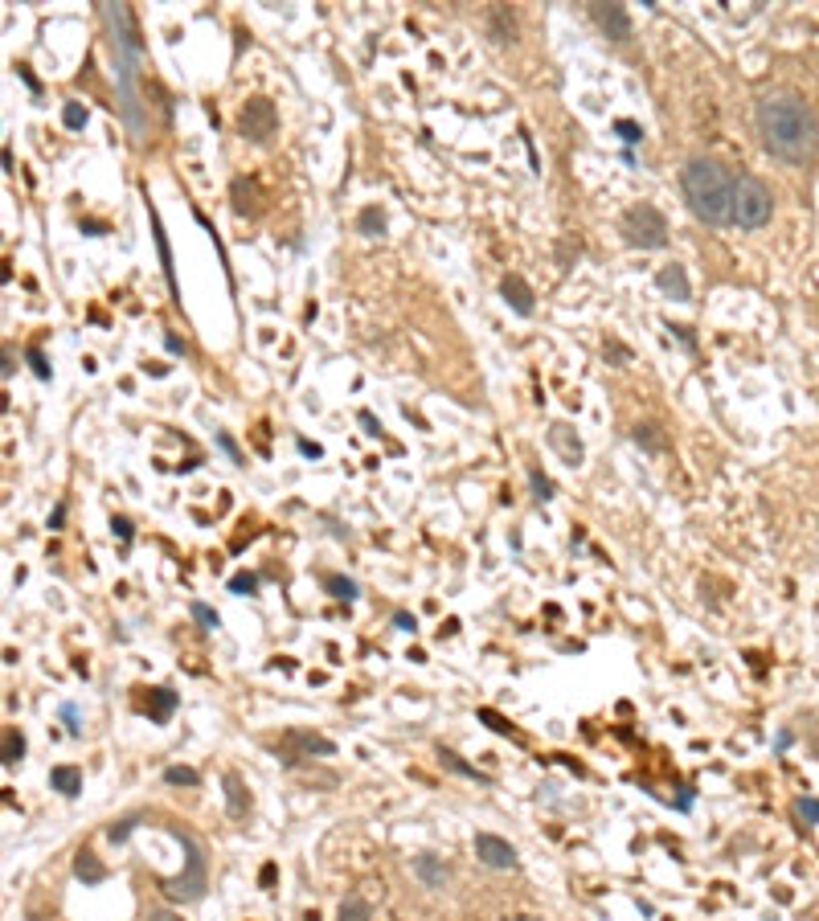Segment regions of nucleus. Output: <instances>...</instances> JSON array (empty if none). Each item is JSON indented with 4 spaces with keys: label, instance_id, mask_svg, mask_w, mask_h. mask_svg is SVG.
<instances>
[{
    "label": "nucleus",
    "instance_id": "49530a36",
    "mask_svg": "<svg viewBox=\"0 0 819 921\" xmlns=\"http://www.w3.org/2000/svg\"><path fill=\"white\" fill-rule=\"evenodd\" d=\"M521 921H541V917H521Z\"/></svg>",
    "mask_w": 819,
    "mask_h": 921
},
{
    "label": "nucleus",
    "instance_id": "20e7f679",
    "mask_svg": "<svg viewBox=\"0 0 819 921\" xmlns=\"http://www.w3.org/2000/svg\"><path fill=\"white\" fill-rule=\"evenodd\" d=\"M168 831H172V839L184 848V872H180V876H172V880H164L160 888L172 897V901H201V897H205V888H209L205 852L197 848L193 836H184V831H177V827H168Z\"/></svg>",
    "mask_w": 819,
    "mask_h": 921
},
{
    "label": "nucleus",
    "instance_id": "f03ea898",
    "mask_svg": "<svg viewBox=\"0 0 819 921\" xmlns=\"http://www.w3.org/2000/svg\"><path fill=\"white\" fill-rule=\"evenodd\" d=\"M103 21H107V33H111V53H115V86H119V107H123V119H127L131 140L140 144L147 132V115H144V95H140V70H144V46H140V33H135V21H131L127 4H103L98 9Z\"/></svg>",
    "mask_w": 819,
    "mask_h": 921
},
{
    "label": "nucleus",
    "instance_id": "79ce46f5",
    "mask_svg": "<svg viewBox=\"0 0 819 921\" xmlns=\"http://www.w3.org/2000/svg\"><path fill=\"white\" fill-rule=\"evenodd\" d=\"M66 520V504H53V516H49V528H62Z\"/></svg>",
    "mask_w": 819,
    "mask_h": 921
},
{
    "label": "nucleus",
    "instance_id": "4be33fe9",
    "mask_svg": "<svg viewBox=\"0 0 819 921\" xmlns=\"http://www.w3.org/2000/svg\"><path fill=\"white\" fill-rule=\"evenodd\" d=\"M357 230L365 233V238H381V233H385V214H381L377 205H365L357 214Z\"/></svg>",
    "mask_w": 819,
    "mask_h": 921
},
{
    "label": "nucleus",
    "instance_id": "393cba45",
    "mask_svg": "<svg viewBox=\"0 0 819 921\" xmlns=\"http://www.w3.org/2000/svg\"><path fill=\"white\" fill-rule=\"evenodd\" d=\"M164 782H168V786H197L201 774H197L193 766H168V770H164Z\"/></svg>",
    "mask_w": 819,
    "mask_h": 921
},
{
    "label": "nucleus",
    "instance_id": "a878e982",
    "mask_svg": "<svg viewBox=\"0 0 819 921\" xmlns=\"http://www.w3.org/2000/svg\"><path fill=\"white\" fill-rule=\"evenodd\" d=\"M62 123L70 127V132H82V127H86V107H82V102H66V107H62Z\"/></svg>",
    "mask_w": 819,
    "mask_h": 921
},
{
    "label": "nucleus",
    "instance_id": "aec40b11",
    "mask_svg": "<svg viewBox=\"0 0 819 921\" xmlns=\"http://www.w3.org/2000/svg\"><path fill=\"white\" fill-rule=\"evenodd\" d=\"M439 757H442V766H447L451 774H459V778H471V782H479V786H488V782H491L488 774H479L475 766H467V762H463L459 754H451V749H439Z\"/></svg>",
    "mask_w": 819,
    "mask_h": 921
},
{
    "label": "nucleus",
    "instance_id": "2f4dec72",
    "mask_svg": "<svg viewBox=\"0 0 819 921\" xmlns=\"http://www.w3.org/2000/svg\"><path fill=\"white\" fill-rule=\"evenodd\" d=\"M795 811H799V819L807 823V827H815V823H819V799H799Z\"/></svg>",
    "mask_w": 819,
    "mask_h": 921
},
{
    "label": "nucleus",
    "instance_id": "72a5a7b5",
    "mask_svg": "<svg viewBox=\"0 0 819 921\" xmlns=\"http://www.w3.org/2000/svg\"><path fill=\"white\" fill-rule=\"evenodd\" d=\"M217 446H221V451L229 455V463H238V467H242V451H238V443L229 438L226 430H217Z\"/></svg>",
    "mask_w": 819,
    "mask_h": 921
},
{
    "label": "nucleus",
    "instance_id": "5701e85b",
    "mask_svg": "<svg viewBox=\"0 0 819 921\" xmlns=\"http://www.w3.org/2000/svg\"><path fill=\"white\" fill-rule=\"evenodd\" d=\"M324 586L332 598H344V602H357L360 598V586L353 581V577H340V574H324Z\"/></svg>",
    "mask_w": 819,
    "mask_h": 921
},
{
    "label": "nucleus",
    "instance_id": "e433bc0d",
    "mask_svg": "<svg viewBox=\"0 0 819 921\" xmlns=\"http://www.w3.org/2000/svg\"><path fill=\"white\" fill-rule=\"evenodd\" d=\"M25 357H29V364H33V373H37V377H41V381H49V364H46V357H41V352H37V348H29V352H25Z\"/></svg>",
    "mask_w": 819,
    "mask_h": 921
},
{
    "label": "nucleus",
    "instance_id": "39448f33",
    "mask_svg": "<svg viewBox=\"0 0 819 921\" xmlns=\"http://www.w3.org/2000/svg\"><path fill=\"white\" fill-rule=\"evenodd\" d=\"M774 214V197L770 189L750 172H737V189H734V226L737 230H762Z\"/></svg>",
    "mask_w": 819,
    "mask_h": 921
},
{
    "label": "nucleus",
    "instance_id": "9b49d317",
    "mask_svg": "<svg viewBox=\"0 0 819 921\" xmlns=\"http://www.w3.org/2000/svg\"><path fill=\"white\" fill-rule=\"evenodd\" d=\"M500 291H504L508 307L516 315H533V287L521 279V275H504V283H500Z\"/></svg>",
    "mask_w": 819,
    "mask_h": 921
},
{
    "label": "nucleus",
    "instance_id": "c9c22d12",
    "mask_svg": "<svg viewBox=\"0 0 819 921\" xmlns=\"http://www.w3.org/2000/svg\"><path fill=\"white\" fill-rule=\"evenodd\" d=\"M533 492H537V500H549V495H553V483H549V475H545V471H533Z\"/></svg>",
    "mask_w": 819,
    "mask_h": 921
},
{
    "label": "nucleus",
    "instance_id": "37998d69",
    "mask_svg": "<svg viewBox=\"0 0 819 921\" xmlns=\"http://www.w3.org/2000/svg\"><path fill=\"white\" fill-rule=\"evenodd\" d=\"M147 921H180V917H177V913H168V909H152Z\"/></svg>",
    "mask_w": 819,
    "mask_h": 921
},
{
    "label": "nucleus",
    "instance_id": "c756f323",
    "mask_svg": "<svg viewBox=\"0 0 819 921\" xmlns=\"http://www.w3.org/2000/svg\"><path fill=\"white\" fill-rule=\"evenodd\" d=\"M229 594H259V574H234L229 577Z\"/></svg>",
    "mask_w": 819,
    "mask_h": 921
},
{
    "label": "nucleus",
    "instance_id": "a19ab883",
    "mask_svg": "<svg viewBox=\"0 0 819 921\" xmlns=\"http://www.w3.org/2000/svg\"><path fill=\"white\" fill-rule=\"evenodd\" d=\"M393 626H402V631H414V614H406V610H397V614H393Z\"/></svg>",
    "mask_w": 819,
    "mask_h": 921
},
{
    "label": "nucleus",
    "instance_id": "f8f14e48",
    "mask_svg": "<svg viewBox=\"0 0 819 921\" xmlns=\"http://www.w3.org/2000/svg\"><path fill=\"white\" fill-rule=\"evenodd\" d=\"M659 291H664V295H672L676 299V303H688V299H692V287H688V275H684V266H664V270H659Z\"/></svg>",
    "mask_w": 819,
    "mask_h": 921
},
{
    "label": "nucleus",
    "instance_id": "473e14b6",
    "mask_svg": "<svg viewBox=\"0 0 819 921\" xmlns=\"http://www.w3.org/2000/svg\"><path fill=\"white\" fill-rule=\"evenodd\" d=\"M111 528H115V537H119V541H123V544H131V541H135V528H131V520H127V516H111Z\"/></svg>",
    "mask_w": 819,
    "mask_h": 921
},
{
    "label": "nucleus",
    "instance_id": "ea45409f",
    "mask_svg": "<svg viewBox=\"0 0 819 921\" xmlns=\"http://www.w3.org/2000/svg\"><path fill=\"white\" fill-rule=\"evenodd\" d=\"M164 348H168V352H180V357H184V340H180L177 332H164Z\"/></svg>",
    "mask_w": 819,
    "mask_h": 921
},
{
    "label": "nucleus",
    "instance_id": "c85d7f7f",
    "mask_svg": "<svg viewBox=\"0 0 819 921\" xmlns=\"http://www.w3.org/2000/svg\"><path fill=\"white\" fill-rule=\"evenodd\" d=\"M615 135H619L622 144L631 148V144H639V140H643V127H639V123H631V119H619V123H615Z\"/></svg>",
    "mask_w": 819,
    "mask_h": 921
},
{
    "label": "nucleus",
    "instance_id": "ddd939ff",
    "mask_svg": "<svg viewBox=\"0 0 819 921\" xmlns=\"http://www.w3.org/2000/svg\"><path fill=\"white\" fill-rule=\"evenodd\" d=\"M414 876H418V880H422L426 888H442L447 885V876H451V872H447V864H442L439 856H414Z\"/></svg>",
    "mask_w": 819,
    "mask_h": 921
},
{
    "label": "nucleus",
    "instance_id": "7ed1b4c3",
    "mask_svg": "<svg viewBox=\"0 0 819 921\" xmlns=\"http://www.w3.org/2000/svg\"><path fill=\"white\" fill-rule=\"evenodd\" d=\"M684 197L688 209L701 217L704 226H734V189H737V172L721 160L697 156L684 164Z\"/></svg>",
    "mask_w": 819,
    "mask_h": 921
},
{
    "label": "nucleus",
    "instance_id": "c03bdc74",
    "mask_svg": "<svg viewBox=\"0 0 819 921\" xmlns=\"http://www.w3.org/2000/svg\"><path fill=\"white\" fill-rule=\"evenodd\" d=\"M299 451H303V455H311V459H320V455H324V451H320L315 443H308V438H299Z\"/></svg>",
    "mask_w": 819,
    "mask_h": 921
},
{
    "label": "nucleus",
    "instance_id": "1a4fd4ad",
    "mask_svg": "<svg viewBox=\"0 0 819 921\" xmlns=\"http://www.w3.org/2000/svg\"><path fill=\"white\" fill-rule=\"evenodd\" d=\"M590 17L598 21V29L610 41H627L631 37V17H627L622 4H590Z\"/></svg>",
    "mask_w": 819,
    "mask_h": 921
},
{
    "label": "nucleus",
    "instance_id": "a18cd8bd",
    "mask_svg": "<svg viewBox=\"0 0 819 921\" xmlns=\"http://www.w3.org/2000/svg\"><path fill=\"white\" fill-rule=\"evenodd\" d=\"M606 352H610L615 361H627V348H622V344H606Z\"/></svg>",
    "mask_w": 819,
    "mask_h": 921
},
{
    "label": "nucleus",
    "instance_id": "4468645a",
    "mask_svg": "<svg viewBox=\"0 0 819 921\" xmlns=\"http://www.w3.org/2000/svg\"><path fill=\"white\" fill-rule=\"evenodd\" d=\"M177 712V692L172 688H147V717L156 725H164Z\"/></svg>",
    "mask_w": 819,
    "mask_h": 921
},
{
    "label": "nucleus",
    "instance_id": "2eb2a0df",
    "mask_svg": "<svg viewBox=\"0 0 819 921\" xmlns=\"http://www.w3.org/2000/svg\"><path fill=\"white\" fill-rule=\"evenodd\" d=\"M49 786L58 790V794H66V799H74V794H82V770L78 766H53L49 770Z\"/></svg>",
    "mask_w": 819,
    "mask_h": 921
},
{
    "label": "nucleus",
    "instance_id": "dca6fc26",
    "mask_svg": "<svg viewBox=\"0 0 819 921\" xmlns=\"http://www.w3.org/2000/svg\"><path fill=\"white\" fill-rule=\"evenodd\" d=\"M147 217H152V233H156V250H160L164 275H168V283H172V295L180 299V291H177V275H172V254H168V238H164V226H160V217H156V209H152V205H147Z\"/></svg>",
    "mask_w": 819,
    "mask_h": 921
},
{
    "label": "nucleus",
    "instance_id": "b1692460",
    "mask_svg": "<svg viewBox=\"0 0 819 921\" xmlns=\"http://www.w3.org/2000/svg\"><path fill=\"white\" fill-rule=\"evenodd\" d=\"M25 757V737H21V729H4V766H16Z\"/></svg>",
    "mask_w": 819,
    "mask_h": 921
},
{
    "label": "nucleus",
    "instance_id": "4c0bfd02",
    "mask_svg": "<svg viewBox=\"0 0 819 921\" xmlns=\"http://www.w3.org/2000/svg\"><path fill=\"white\" fill-rule=\"evenodd\" d=\"M479 721H488L496 733H512V729H508V721H504V717H496L491 708H479Z\"/></svg>",
    "mask_w": 819,
    "mask_h": 921
},
{
    "label": "nucleus",
    "instance_id": "cd10ccee",
    "mask_svg": "<svg viewBox=\"0 0 819 921\" xmlns=\"http://www.w3.org/2000/svg\"><path fill=\"white\" fill-rule=\"evenodd\" d=\"M635 443H643L647 451H664V446H668V438H664L655 426H635Z\"/></svg>",
    "mask_w": 819,
    "mask_h": 921
},
{
    "label": "nucleus",
    "instance_id": "412c9836",
    "mask_svg": "<svg viewBox=\"0 0 819 921\" xmlns=\"http://www.w3.org/2000/svg\"><path fill=\"white\" fill-rule=\"evenodd\" d=\"M226 806H229V815H234V819H242L246 806H250V799H246L242 778H238V774H226Z\"/></svg>",
    "mask_w": 819,
    "mask_h": 921
},
{
    "label": "nucleus",
    "instance_id": "6e6552de",
    "mask_svg": "<svg viewBox=\"0 0 819 921\" xmlns=\"http://www.w3.org/2000/svg\"><path fill=\"white\" fill-rule=\"evenodd\" d=\"M475 856H479L488 868H500V872H508V868H516V864H521L516 848H512L508 839L491 836V831H479V836H475Z\"/></svg>",
    "mask_w": 819,
    "mask_h": 921
},
{
    "label": "nucleus",
    "instance_id": "f257e3e1",
    "mask_svg": "<svg viewBox=\"0 0 819 921\" xmlns=\"http://www.w3.org/2000/svg\"><path fill=\"white\" fill-rule=\"evenodd\" d=\"M758 135L766 144L770 156H778L786 164H811L819 152V119L815 107L795 95V90H766L758 107Z\"/></svg>",
    "mask_w": 819,
    "mask_h": 921
},
{
    "label": "nucleus",
    "instance_id": "bb28decb",
    "mask_svg": "<svg viewBox=\"0 0 819 921\" xmlns=\"http://www.w3.org/2000/svg\"><path fill=\"white\" fill-rule=\"evenodd\" d=\"M140 823H144V815H127V819H119L111 831H107V839H111V843H123V839H127L135 827H140Z\"/></svg>",
    "mask_w": 819,
    "mask_h": 921
},
{
    "label": "nucleus",
    "instance_id": "6ab92c4d",
    "mask_svg": "<svg viewBox=\"0 0 819 921\" xmlns=\"http://www.w3.org/2000/svg\"><path fill=\"white\" fill-rule=\"evenodd\" d=\"M336 921H373L369 901H365L360 893H348V897L340 901V909H336Z\"/></svg>",
    "mask_w": 819,
    "mask_h": 921
},
{
    "label": "nucleus",
    "instance_id": "9d476101",
    "mask_svg": "<svg viewBox=\"0 0 819 921\" xmlns=\"http://www.w3.org/2000/svg\"><path fill=\"white\" fill-rule=\"evenodd\" d=\"M549 446H553L570 467H578V463L586 459V451H582V443H578V434H573L565 422H553V426H549Z\"/></svg>",
    "mask_w": 819,
    "mask_h": 921
},
{
    "label": "nucleus",
    "instance_id": "58836bf2",
    "mask_svg": "<svg viewBox=\"0 0 819 921\" xmlns=\"http://www.w3.org/2000/svg\"><path fill=\"white\" fill-rule=\"evenodd\" d=\"M791 745H795V733H791V729H778V737H774V749H778V754H786Z\"/></svg>",
    "mask_w": 819,
    "mask_h": 921
},
{
    "label": "nucleus",
    "instance_id": "423d86ee",
    "mask_svg": "<svg viewBox=\"0 0 819 921\" xmlns=\"http://www.w3.org/2000/svg\"><path fill=\"white\" fill-rule=\"evenodd\" d=\"M622 233H627V242L639 246V250H659L668 242V221H664V214L655 209L652 201H639V205H631L627 217H622Z\"/></svg>",
    "mask_w": 819,
    "mask_h": 921
},
{
    "label": "nucleus",
    "instance_id": "7c9ffc66",
    "mask_svg": "<svg viewBox=\"0 0 819 921\" xmlns=\"http://www.w3.org/2000/svg\"><path fill=\"white\" fill-rule=\"evenodd\" d=\"M193 619L201 626H205V631H217V626H221V619H217V610L213 606H205V602H193Z\"/></svg>",
    "mask_w": 819,
    "mask_h": 921
},
{
    "label": "nucleus",
    "instance_id": "f704fd0d",
    "mask_svg": "<svg viewBox=\"0 0 819 921\" xmlns=\"http://www.w3.org/2000/svg\"><path fill=\"white\" fill-rule=\"evenodd\" d=\"M62 721H66V733H70V737L82 733V721H78V708L74 705H62Z\"/></svg>",
    "mask_w": 819,
    "mask_h": 921
},
{
    "label": "nucleus",
    "instance_id": "0eeeda50",
    "mask_svg": "<svg viewBox=\"0 0 819 921\" xmlns=\"http://www.w3.org/2000/svg\"><path fill=\"white\" fill-rule=\"evenodd\" d=\"M278 127V111L271 99H246L242 115H238V132L250 140V144H266Z\"/></svg>",
    "mask_w": 819,
    "mask_h": 921
},
{
    "label": "nucleus",
    "instance_id": "f3484780",
    "mask_svg": "<svg viewBox=\"0 0 819 921\" xmlns=\"http://www.w3.org/2000/svg\"><path fill=\"white\" fill-rule=\"evenodd\" d=\"M74 876L82 885H98V880H107V868L95 860V852H78L74 856Z\"/></svg>",
    "mask_w": 819,
    "mask_h": 921
},
{
    "label": "nucleus",
    "instance_id": "a211bd4d",
    "mask_svg": "<svg viewBox=\"0 0 819 921\" xmlns=\"http://www.w3.org/2000/svg\"><path fill=\"white\" fill-rule=\"evenodd\" d=\"M287 741H291V745H299L303 754H324V757L336 754V745H332L328 737H315V733H299V729H291V733H287Z\"/></svg>",
    "mask_w": 819,
    "mask_h": 921
}]
</instances>
